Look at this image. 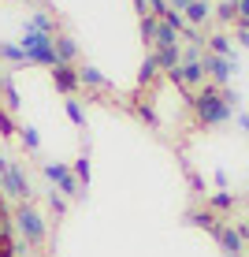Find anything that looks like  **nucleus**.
<instances>
[{
	"label": "nucleus",
	"instance_id": "21",
	"mask_svg": "<svg viewBox=\"0 0 249 257\" xmlns=\"http://www.w3.org/2000/svg\"><path fill=\"white\" fill-rule=\"evenodd\" d=\"M64 108H67L71 123H78V127L86 123V112H82V104H78V97H64Z\"/></svg>",
	"mask_w": 249,
	"mask_h": 257
},
{
	"label": "nucleus",
	"instance_id": "1",
	"mask_svg": "<svg viewBox=\"0 0 249 257\" xmlns=\"http://www.w3.org/2000/svg\"><path fill=\"white\" fill-rule=\"evenodd\" d=\"M190 104L197 108V119L204 123V127H219V123H227L230 116H234V108H227L223 93H219L216 86H204V90L190 93Z\"/></svg>",
	"mask_w": 249,
	"mask_h": 257
},
{
	"label": "nucleus",
	"instance_id": "12",
	"mask_svg": "<svg viewBox=\"0 0 249 257\" xmlns=\"http://www.w3.org/2000/svg\"><path fill=\"white\" fill-rule=\"evenodd\" d=\"M78 86H90V90H112V82H108L97 67H90V64L78 67Z\"/></svg>",
	"mask_w": 249,
	"mask_h": 257
},
{
	"label": "nucleus",
	"instance_id": "23",
	"mask_svg": "<svg viewBox=\"0 0 249 257\" xmlns=\"http://www.w3.org/2000/svg\"><path fill=\"white\" fill-rule=\"evenodd\" d=\"M19 138H23V146H26V149H34V153L41 149V135H38L34 127H19Z\"/></svg>",
	"mask_w": 249,
	"mask_h": 257
},
{
	"label": "nucleus",
	"instance_id": "5",
	"mask_svg": "<svg viewBox=\"0 0 249 257\" xmlns=\"http://www.w3.org/2000/svg\"><path fill=\"white\" fill-rule=\"evenodd\" d=\"M0 190H4V198H15V201L34 198V187H30V179H26V172L19 164H8V172L0 175Z\"/></svg>",
	"mask_w": 249,
	"mask_h": 257
},
{
	"label": "nucleus",
	"instance_id": "15",
	"mask_svg": "<svg viewBox=\"0 0 249 257\" xmlns=\"http://www.w3.org/2000/svg\"><path fill=\"white\" fill-rule=\"evenodd\" d=\"M156 64L160 71H175L182 64V45H167V49H156Z\"/></svg>",
	"mask_w": 249,
	"mask_h": 257
},
{
	"label": "nucleus",
	"instance_id": "4",
	"mask_svg": "<svg viewBox=\"0 0 249 257\" xmlns=\"http://www.w3.org/2000/svg\"><path fill=\"white\" fill-rule=\"evenodd\" d=\"M41 172H45V179L52 183V190H60L64 198H82V187H78V179H75V172H71L67 164H60V161H45L41 164Z\"/></svg>",
	"mask_w": 249,
	"mask_h": 257
},
{
	"label": "nucleus",
	"instance_id": "28",
	"mask_svg": "<svg viewBox=\"0 0 249 257\" xmlns=\"http://www.w3.org/2000/svg\"><path fill=\"white\" fill-rule=\"evenodd\" d=\"M216 15H219V19H223V23L238 19V12H234V8H230V4H216Z\"/></svg>",
	"mask_w": 249,
	"mask_h": 257
},
{
	"label": "nucleus",
	"instance_id": "24",
	"mask_svg": "<svg viewBox=\"0 0 249 257\" xmlns=\"http://www.w3.org/2000/svg\"><path fill=\"white\" fill-rule=\"evenodd\" d=\"M0 135H4V138L19 135V127H15V119H12V112H8V108H0Z\"/></svg>",
	"mask_w": 249,
	"mask_h": 257
},
{
	"label": "nucleus",
	"instance_id": "29",
	"mask_svg": "<svg viewBox=\"0 0 249 257\" xmlns=\"http://www.w3.org/2000/svg\"><path fill=\"white\" fill-rule=\"evenodd\" d=\"M167 8H171V12H179V15H182L186 8H190V0H167Z\"/></svg>",
	"mask_w": 249,
	"mask_h": 257
},
{
	"label": "nucleus",
	"instance_id": "34",
	"mask_svg": "<svg viewBox=\"0 0 249 257\" xmlns=\"http://www.w3.org/2000/svg\"><path fill=\"white\" fill-rule=\"evenodd\" d=\"M8 172V161H4V153H0V175H4Z\"/></svg>",
	"mask_w": 249,
	"mask_h": 257
},
{
	"label": "nucleus",
	"instance_id": "9",
	"mask_svg": "<svg viewBox=\"0 0 249 257\" xmlns=\"http://www.w3.org/2000/svg\"><path fill=\"white\" fill-rule=\"evenodd\" d=\"M186 224L204 227L208 235H219V227H223V224L216 220V212H212V209H190V212H186Z\"/></svg>",
	"mask_w": 249,
	"mask_h": 257
},
{
	"label": "nucleus",
	"instance_id": "18",
	"mask_svg": "<svg viewBox=\"0 0 249 257\" xmlns=\"http://www.w3.org/2000/svg\"><path fill=\"white\" fill-rule=\"evenodd\" d=\"M0 56L8 60V64H26V56H23V49L15 45V41H0Z\"/></svg>",
	"mask_w": 249,
	"mask_h": 257
},
{
	"label": "nucleus",
	"instance_id": "36",
	"mask_svg": "<svg viewBox=\"0 0 249 257\" xmlns=\"http://www.w3.org/2000/svg\"><path fill=\"white\" fill-rule=\"evenodd\" d=\"M15 4H30V0H15Z\"/></svg>",
	"mask_w": 249,
	"mask_h": 257
},
{
	"label": "nucleus",
	"instance_id": "8",
	"mask_svg": "<svg viewBox=\"0 0 249 257\" xmlns=\"http://www.w3.org/2000/svg\"><path fill=\"white\" fill-rule=\"evenodd\" d=\"M52 82H56V90L64 97H75V90H78V67L56 64V67H52Z\"/></svg>",
	"mask_w": 249,
	"mask_h": 257
},
{
	"label": "nucleus",
	"instance_id": "11",
	"mask_svg": "<svg viewBox=\"0 0 249 257\" xmlns=\"http://www.w3.org/2000/svg\"><path fill=\"white\" fill-rule=\"evenodd\" d=\"M52 45H56V64H71V60L78 56V41L67 38V34H56V38H52Z\"/></svg>",
	"mask_w": 249,
	"mask_h": 257
},
{
	"label": "nucleus",
	"instance_id": "17",
	"mask_svg": "<svg viewBox=\"0 0 249 257\" xmlns=\"http://www.w3.org/2000/svg\"><path fill=\"white\" fill-rule=\"evenodd\" d=\"M153 45H156V49H167V45H179V34H175L171 26H167L164 19H160V26H156V38H153Z\"/></svg>",
	"mask_w": 249,
	"mask_h": 257
},
{
	"label": "nucleus",
	"instance_id": "33",
	"mask_svg": "<svg viewBox=\"0 0 249 257\" xmlns=\"http://www.w3.org/2000/svg\"><path fill=\"white\" fill-rule=\"evenodd\" d=\"M4 86H8V71L0 67V93H4Z\"/></svg>",
	"mask_w": 249,
	"mask_h": 257
},
{
	"label": "nucleus",
	"instance_id": "13",
	"mask_svg": "<svg viewBox=\"0 0 249 257\" xmlns=\"http://www.w3.org/2000/svg\"><path fill=\"white\" fill-rule=\"evenodd\" d=\"M26 34H56V19L49 12H34L26 19Z\"/></svg>",
	"mask_w": 249,
	"mask_h": 257
},
{
	"label": "nucleus",
	"instance_id": "3",
	"mask_svg": "<svg viewBox=\"0 0 249 257\" xmlns=\"http://www.w3.org/2000/svg\"><path fill=\"white\" fill-rule=\"evenodd\" d=\"M56 34H23L19 49L26 56V64H41V67H56V45H52Z\"/></svg>",
	"mask_w": 249,
	"mask_h": 257
},
{
	"label": "nucleus",
	"instance_id": "7",
	"mask_svg": "<svg viewBox=\"0 0 249 257\" xmlns=\"http://www.w3.org/2000/svg\"><path fill=\"white\" fill-rule=\"evenodd\" d=\"M216 242L223 246V253H227V257H234V253H242V250H245V235H242V227H234V224H223V227H219Z\"/></svg>",
	"mask_w": 249,
	"mask_h": 257
},
{
	"label": "nucleus",
	"instance_id": "30",
	"mask_svg": "<svg viewBox=\"0 0 249 257\" xmlns=\"http://www.w3.org/2000/svg\"><path fill=\"white\" fill-rule=\"evenodd\" d=\"M186 172H190V168H186ZM190 183H193V190H197V194L204 190V179H201V175H197V172H190Z\"/></svg>",
	"mask_w": 249,
	"mask_h": 257
},
{
	"label": "nucleus",
	"instance_id": "27",
	"mask_svg": "<svg viewBox=\"0 0 249 257\" xmlns=\"http://www.w3.org/2000/svg\"><path fill=\"white\" fill-rule=\"evenodd\" d=\"M156 26H160L156 15H145V19H141V34H145V41H153V38H156Z\"/></svg>",
	"mask_w": 249,
	"mask_h": 257
},
{
	"label": "nucleus",
	"instance_id": "16",
	"mask_svg": "<svg viewBox=\"0 0 249 257\" xmlns=\"http://www.w3.org/2000/svg\"><path fill=\"white\" fill-rule=\"evenodd\" d=\"M234 194H230V190H216V194H212V198H208V209L212 212H227V209H234Z\"/></svg>",
	"mask_w": 249,
	"mask_h": 257
},
{
	"label": "nucleus",
	"instance_id": "2",
	"mask_svg": "<svg viewBox=\"0 0 249 257\" xmlns=\"http://www.w3.org/2000/svg\"><path fill=\"white\" fill-rule=\"evenodd\" d=\"M12 216H15V231H19V238L26 246H41L45 242V235H49V227H45V216H41L38 209L30 205V201H19V205L12 209Z\"/></svg>",
	"mask_w": 249,
	"mask_h": 257
},
{
	"label": "nucleus",
	"instance_id": "35",
	"mask_svg": "<svg viewBox=\"0 0 249 257\" xmlns=\"http://www.w3.org/2000/svg\"><path fill=\"white\" fill-rule=\"evenodd\" d=\"M242 235H245V238H249V216H245V224H242Z\"/></svg>",
	"mask_w": 249,
	"mask_h": 257
},
{
	"label": "nucleus",
	"instance_id": "6",
	"mask_svg": "<svg viewBox=\"0 0 249 257\" xmlns=\"http://www.w3.org/2000/svg\"><path fill=\"white\" fill-rule=\"evenodd\" d=\"M201 67H204V75H208L216 86H227L230 78H234V71H238V60H223V56L204 52V56H201Z\"/></svg>",
	"mask_w": 249,
	"mask_h": 257
},
{
	"label": "nucleus",
	"instance_id": "20",
	"mask_svg": "<svg viewBox=\"0 0 249 257\" xmlns=\"http://www.w3.org/2000/svg\"><path fill=\"white\" fill-rule=\"evenodd\" d=\"M71 172H75V179H78V187H82V190L90 187V157H78Z\"/></svg>",
	"mask_w": 249,
	"mask_h": 257
},
{
	"label": "nucleus",
	"instance_id": "19",
	"mask_svg": "<svg viewBox=\"0 0 249 257\" xmlns=\"http://www.w3.org/2000/svg\"><path fill=\"white\" fill-rule=\"evenodd\" d=\"M0 97H4V108H8V112H19L23 97H19V90H15V82H12V78H8V86H4V93H0Z\"/></svg>",
	"mask_w": 249,
	"mask_h": 257
},
{
	"label": "nucleus",
	"instance_id": "22",
	"mask_svg": "<svg viewBox=\"0 0 249 257\" xmlns=\"http://www.w3.org/2000/svg\"><path fill=\"white\" fill-rule=\"evenodd\" d=\"M156 71H160V64H156V52H153V56H145V64H141V71H138V78H141V82H153V78H156Z\"/></svg>",
	"mask_w": 249,
	"mask_h": 257
},
{
	"label": "nucleus",
	"instance_id": "37",
	"mask_svg": "<svg viewBox=\"0 0 249 257\" xmlns=\"http://www.w3.org/2000/svg\"><path fill=\"white\" fill-rule=\"evenodd\" d=\"M234 257H245V253H234Z\"/></svg>",
	"mask_w": 249,
	"mask_h": 257
},
{
	"label": "nucleus",
	"instance_id": "25",
	"mask_svg": "<svg viewBox=\"0 0 249 257\" xmlns=\"http://www.w3.org/2000/svg\"><path fill=\"white\" fill-rule=\"evenodd\" d=\"M49 205H52V212H56V216H64L67 212V198L60 190H49Z\"/></svg>",
	"mask_w": 249,
	"mask_h": 257
},
{
	"label": "nucleus",
	"instance_id": "10",
	"mask_svg": "<svg viewBox=\"0 0 249 257\" xmlns=\"http://www.w3.org/2000/svg\"><path fill=\"white\" fill-rule=\"evenodd\" d=\"M182 15H186V23H190V26H197V30H201V26L212 19V4H208V0H190V8H186Z\"/></svg>",
	"mask_w": 249,
	"mask_h": 257
},
{
	"label": "nucleus",
	"instance_id": "14",
	"mask_svg": "<svg viewBox=\"0 0 249 257\" xmlns=\"http://www.w3.org/2000/svg\"><path fill=\"white\" fill-rule=\"evenodd\" d=\"M208 52H212V56H223V60H238L234 45H230V34H212V38H208Z\"/></svg>",
	"mask_w": 249,
	"mask_h": 257
},
{
	"label": "nucleus",
	"instance_id": "32",
	"mask_svg": "<svg viewBox=\"0 0 249 257\" xmlns=\"http://www.w3.org/2000/svg\"><path fill=\"white\" fill-rule=\"evenodd\" d=\"M238 41H242V45H249V30H242V26H238Z\"/></svg>",
	"mask_w": 249,
	"mask_h": 257
},
{
	"label": "nucleus",
	"instance_id": "26",
	"mask_svg": "<svg viewBox=\"0 0 249 257\" xmlns=\"http://www.w3.org/2000/svg\"><path fill=\"white\" fill-rule=\"evenodd\" d=\"M134 112H138V116H141V119H145V123H149V127H160V119H156V112H153V108H149V104H145V101H138V104H134Z\"/></svg>",
	"mask_w": 249,
	"mask_h": 257
},
{
	"label": "nucleus",
	"instance_id": "31",
	"mask_svg": "<svg viewBox=\"0 0 249 257\" xmlns=\"http://www.w3.org/2000/svg\"><path fill=\"white\" fill-rule=\"evenodd\" d=\"M238 127H242L245 135H249V116H245V112H238Z\"/></svg>",
	"mask_w": 249,
	"mask_h": 257
}]
</instances>
